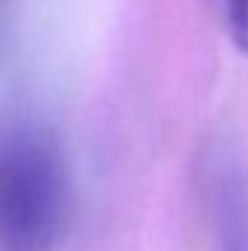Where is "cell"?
I'll return each mask as SVG.
<instances>
[{
    "label": "cell",
    "instance_id": "3957f363",
    "mask_svg": "<svg viewBox=\"0 0 248 251\" xmlns=\"http://www.w3.org/2000/svg\"><path fill=\"white\" fill-rule=\"evenodd\" d=\"M219 9L234 44L248 53V0H219Z\"/></svg>",
    "mask_w": 248,
    "mask_h": 251
},
{
    "label": "cell",
    "instance_id": "7a4b0ae2",
    "mask_svg": "<svg viewBox=\"0 0 248 251\" xmlns=\"http://www.w3.org/2000/svg\"><path fill=\"white\" fill-rule=\"evenodd\" d=\"M210 184L219 251H248V181L243 170L234 161L219 158Z\"/></svg>",
    "mask_w": 248,
    "mask_h": 251
},
{
    "label": "cell",
    "instance_id": "6da1fadb",
    "mask_svg": "<svg viewBox=\"0 0 248 251\" xmlns=\"http://www.w3.org/2000/svg\"><path fill=\"white\" fill-rule=\"evenodd\" d=\"M62 143L29 114L0 117V251H56L70 225Z\"/></svg>",
    "mask_w": 248,
    "mask_h": 251
}]
</instances>
